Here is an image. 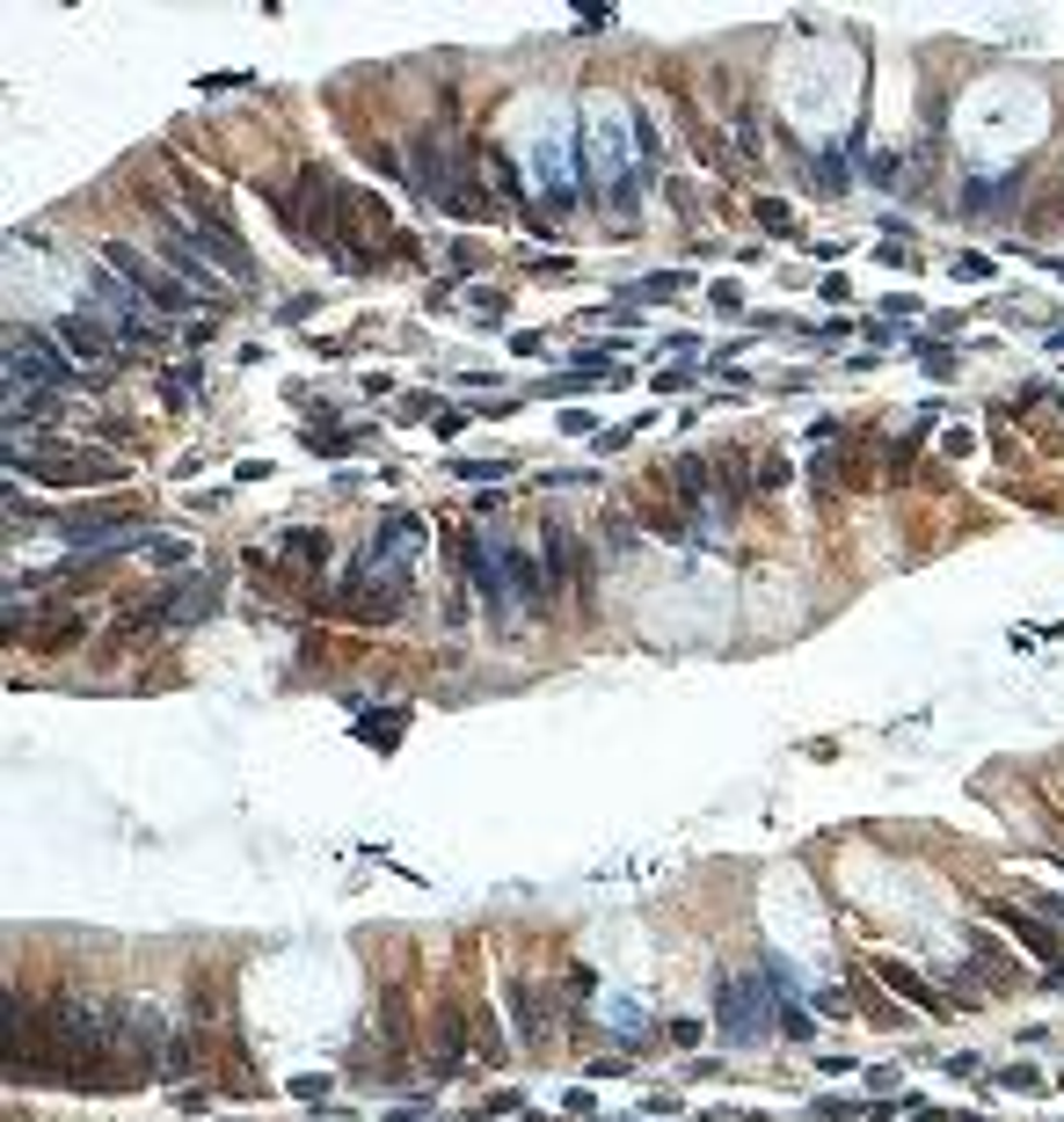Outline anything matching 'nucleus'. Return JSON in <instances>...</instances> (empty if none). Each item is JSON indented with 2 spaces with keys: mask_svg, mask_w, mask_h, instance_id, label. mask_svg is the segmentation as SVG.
I'll list each match as a JSON object with an SVG mask.
<instances>
[{
  "mask_svg": "<svg viewBox=\"0 0 1064 1122\" xmlns=\"http://www.w3.org/2000/svg\"><path fill=\"white\" fill-rule=\"evenodd\" d=\"M409 190L431 204V212H453V220H488V204L474 197V161H445V132H416L409 139Z\"/></svg>",
  "mask_w": 1064,
  "mask_h": 1122,
  "instance_id": "obj_1",
  "label": "nucleus"
},
{
  "mask_svg": "<svg viewBox=\"0 0 1064 1122\" xmlns=\"http://www.w3.org/2000/svg\"><path fill=\"white\" fill-rule=\"evenodd\" d=\"M183 212H190V234H197V248H205V263H212L226 285H263V263L242 248V226H234L226 204H219V190L183 183Z\"/></svg>",
  "mask_w": 1064,
  "mask_h": 1122,
  "instance_id": "obj_2",
  "label": "nucleus"
},
{
  "mask_svg": "<svg viewBox=\"0 0 1064 1122\" xmlns=\"http://www.w3.org/2000/svg\"><path fill=\"white\" fill-rule=\"evenodd\" d=\"M102 372H73L59 358V336L45 328H8V387H37V394H73V387H96Z\"/></svg>",
  "mask_w": 1064,
  "mask_h": 1122,
  "instance_id": "obj_3",
  "label": "nucleus"
},
{
  "mask_svg": "<svg viewBox=\"0 0 1064 1122\" xmlns=\"http://www.w3.org/2000/svg\"><path fill=\"white\" fill-rule=\"evenodd\" d=\"M8 474H15V482L88 488V482H117L124 460H110V452H73V445H45V452H23V445H8Z\"/></svg>",
  "mask_w": 1064,
  "mask_h": 1122,
  "instance_id": "obj_4",
  "label": "nucleus"
},
{
  "mask_svg": "<svg viewBox=\"0 0 1064 1122\" xmlns=\"http://www.w3.org/2000/svg\"><path fill=\"white\" fill-rule=\"evenodd\" d=\"M343 226H350V220H343V183L307 161V169H299V204H292V234L314 241V248H336Z\"/></svg>",
  "mask_w": 1064,
  "mask_h": 1122,
  "instance_id": "obj_5",
  "label": "nucleus"
},
{
  "mask_svg": "<svg viewBox=\"0 0 1064 1122\" xmlns=\"http://www.w3.org/2000/svg\"><path fill=\"white\" fill-rule=\"evenodd\" d=\"M409 598V569H380V561H358L336 590V612L343 620H394Z\"/></svg>",
  "mask_w": 1064,
  "mask_h": 1122,
  "instance_id": "obj_6",
  "label": "nucleus"
},
{
  "mask_svg": "<svg viewBox=\"0 0 1064 1122\" xmlns=\"http://www.w3.org/2000/svg\"><path fill=\"white\" fill-rule=\"evenodd\" d=\"M102 263L117 270L139 299H153L161 314H190V285H183V277H169L153 255H139V248H124V241H102Z\"/></svg>",
  "mask_w": 1064,
  "mask_h": 1122,
  "instance_id": "obj_7",
  "label": "nucleus"
},
{
  "mask_svg": "<svg viewBox=\"0 0 1064 1122\" xmlns=\"http://www.w3.org/2000/svg\"><path fill=\"white\" fill-rule=\"evenodd\" d=\"M153 226H161V255H169V270L190 285V292H205V299L219 307V299H226V277L205 263V248H197L190 220H175V212H153Z\"/></svg>",
  "mask_w": 1064,
  "mask_h": 1122,
  "instance_id": "obj_8",
  "label": "nucleus"
},
{
  "mask_svg": "<svg viewBox=\"0 0 1064 1122\" xmlns=\"http://www.w3.org/2000/svg\"><path fill=\"white\" fill-rule=\"evenodd\" d=\"M124 525H139V503H132V496H110V503H81V511H66V533L81 539V547H102V554L132 547V539H102V533H124Z\"/></svg>",
  "mask_w": 1064,
  "mask_h": 1122,
  "instance_id": "obj_9",
  "label": "nucleus"
},
{
  "mask_svg": "<svg viewBox=\"0 0 1064 1122\" xmlns=\"http://www.w3.org/2000/svg\"><path fill=\"white\" fill-rule=\"evenodd\" d=\"M985 919H992V926H1006L1014 940H1028V948L1042 955V970H1050V976L1064 970V933L1050 926V919H1036V911H1020V903H1006V897L985 903Z\"/></svg>",
  "mask_w": 1064,
  "mask_h": 1122,
  "instance_id": "obj_10",
  "label": "nucleus"
},
{
  "mask_svg": "<svg viewBox=\"0 0 1064 1122\" xmlns=\"http://www.w3.org/2000/svg\"><path fill=\"white\" fill-rule=\"evenodd\" d=\"M219 612V584H175V590H161L153 606H146V627H190V620H212Z\"/></svg>",
  "mask_w": 1064,
  "mask_h": 1122,
  "instance_id": "obj_11",
  "label": "nucleus"
},
{
  "mask_svg": "<svg viewBox=\"0 0 1064 1122\" xmlns=\"http://www.w3.org/2000/svg\"><path fill=\"white\" fill-rule=\"evenodd\" d=\"M431 1027H437V1049H431V1072L437 1079H460L467 1072V1043H474V1027H467V1013L453 999L431 1006Z\"/></svg>",
  "mask_w": 1064,
  "mask_h": 1122,
  "instance_id": "obj_12",
  "label": "nucleus"
},
{
  "mask_svg": "<svg viewBox=\"0 0 1064 1122\" xmlns=\"http://www.w3.org/2000/svg\"><path fill=\"white\" fill-rule=\"evenodd\" d=\"M51 336L66 342L73 358H96V372H110V365H117V358H124V342L110 336V328H102L96 314H66V321H59V328H51Z\"/></svg>",
  "mask_w": 1064,
  "mask_h": 1122,
  "instance_id": "obj_13",
  "label": "nucleus"
},
{
  "mask_svg": "<svg viewBox=\"0 0 1064 1122\" xmlns=\"http://www.w3.org/2000/svg\"><path fill=\"white\" fill-rule=\"evenodd\" d=\"M882 984H890L896 999H912V1006H919V1013H955V1006L941 999V984H933V976H919V970H912V962H896V955H890V962H882Z\"/></svg>",
  "mask_w": 1064,
  "mask_h": 1122,
  "instance_id": "obj_14",
  "label": "nucleus"
},
{
  "mask_svg": "<svg viewBox=\"0 0 1064 1122\" xmlns=\"http://www.w3.org/2000/svg\"><path fill=\"white\" fill-rule=\"evenodd\" d=\"M510 1006H518V1043L547 1049V1035H555V999H540L532 984H510Z\"/></svg>",
  "mask_w": 1064,
  "mask_h": 1122,
  "instance_id": "obj_15",
  "label": "nucleus"
},
{
  "mask_svg": "<svg viewBox=\"0 0 1064 1122\" xmlns=\"http://www.w3.org/2000/svg\"><path fill=\"white\" fill-rule=\"evenodd\" d=\"M299 445L321 452V460H343V452H358V445H364V431H336L329 415H314V423H299Z\"/></svg>",
  "mask_w": 1064,
  "mask_h": 1122,
  "instance_id": "obj_16",
  "label": "nucleus"
},
{
  "mask_svg": "<svg viewBox=\"0 0 1064 1122\" xmlns=\"http://www.w3.org/2000/svg\"><path fill=\"white\" fill-rule=\"evenodd\" d=\"M285 569H329V533H285Z\"/></svg>",
  "mask_w": 1064,
  "mask_h": 1122,
  "instance_id": "obj_17",
  "label": "nucleus"
},
{
  "mask_svg": "<svg viewBox=\"0 0 1064 1122\" xmlns=\"http://www.w3.org/2000/svg\"><path fill=\"white\" fill-rule=\"evenodd\" d=\"M197 1057H205V1049H197L190 1035H169V1049H161V1079H190Z\"/></svg>",
  "mask_w": 1064,
  "mask_h": 1122,
  "instance_id": "obj_18",
  "label": "nucleus"
},
{
  "mask_svg": "<svg viewBox=\"0 0 1064 1122\" xmlns=\"http://www.w3.org/2000/svg\"><path fill=\"white\" fill-rule=\"evenodd\" d=\"M474 1057H488V1064H504V1027H496V1013H474Z\"/></svg>",
  "mask_w": 1064,
  "mask_h": 1122,
  "instance_id": "obj_19",
  "label": "nucleus"
},
{
  "mask_svg": "<svg viewBox=\"0 0 1064 1122\" xmlns=\"http://www.w3.org/2000/svg\"><path fill=\"white\" fill-rule=\"evenodd\" d=\"M758 226H766V234H780V241H788V234H795V212H788V204H780V197H758Z\"/></svg>",
  "mask_w": 1064,
  "mask_h": 1122,
  "instance_id": "obj_20",
  "label": "nucleus"
},
{
  "mask_svg": "<svg viewBox=\"0 0 1064 1122\" xmlns=\"http://www.w3.org/2000/svg\"><path fill=\"white\" fill-rule=\"evenodd\" d=\"M453 474H460V482H496V474H510V460H453Z\"/></svg>",
  "mask_w": 1064,
  "mask_h": 1122,
  "instance_id": "obj_21",
  "label": "nucleus"
},
{
  "mask_svg": "<svg viewBox=\"0 0 1064 1122\" xmlns=\"http://www.w3.org/2000/svg\"><path fill=\"white\" fill-rule=\"evenodd\" d=\"M912 350H919V358H926V372H933V379H948V372H955V365H948V350H941V342H912Z\"/></svg>",
  "mask_w": 1064,
  "mask_h": 1122,
  "instance_id": "obj_22",
  "label": "nucleus"
},
{
  "mask_svg": "<svg viewBox=\"0 0 1064 1122\" xmlns=\"http://www.w3.org/2000/svg\"><path fill=\"white\" fill-rule=\"evenodd\" d=\"M153 561L175 569V561H190V539H153Z\"/></svg>",
  "mask_w": 1064,
  "mask_h": 1122,
  "instance_id": "obj_23",
  "label": "nucleus"
},
{
  "mask_svg": "<svg viewBox=\"0 0 1064 1122\" xmlns=\"http://www.w3.org/2000/svg\"><path fill=\"white\" fill-rule=\"evenodd\" d=\"M941 1072H948V1079H977V1072H985V1057H969V1049H955V1057H948Z\"/></svg>",
  "mask_w": 1064,
  "mask_h": 1122,
  "instance_id": "obj_24",
  "label": "nucleus"
},
{
  "mask_svg": "<svg viewBox=\"0 0 1064 1122\" xmlns=\"http://www.w3.org/2000/svg\"><path fill=\"white\" fill-rule=\"evenodd\" d=\"M999 1086H1020V1094H1036L1042 1079H1036V1072H1028V1064H1014V1072H999Z\"/></svg>",
  "mask_w": 1064,
  "mask_h": 1122,
  "instance_id": "obj_25",
  "label": "nucleus"
},
{
  "mask_svg": "<svg viewBox=\"0 0 1064 1122\" xmlns=\"http://www.w3.org/2000/svg\"><path fill=\"white\" fill-rule=\"evenodd\" d=\"M1036 919H1050V926L1064 933V897H1036Z\"/></svg>",
  "mask_w": 1064,
  "mask_h": 1122,
  "instance_id": "obj_26",
  "label": "nucleus"
},
{
  "mask_svg": "<svg viewBox=\"0 0 1064 1122\" xmlns=\"http://www.w3.org/2000/svg\"><path fill=\"white\" fill-rule=\"evenodd\" d=\"M1057 868H1064V846H1057Z\"/></svg>",
  "mask_w": 1064,
  "mask_h": 1122,
  "instance_id": "obj_27",
  "label": "nucleus"
}]
</instances>
